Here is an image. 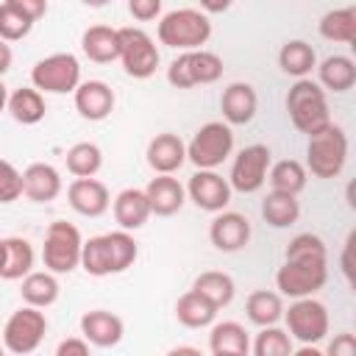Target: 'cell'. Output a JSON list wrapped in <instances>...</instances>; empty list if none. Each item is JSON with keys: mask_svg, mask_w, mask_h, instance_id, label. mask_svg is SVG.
I'll list each match as a JSON object with an SVG mask.
<instances>
[{"mask_svg": "<svg viewBox=\"0 0 356 356\" xmlns=\"http://www.w3.org/2000/svg\"><path fill=\"white\" fill-rule=\"evenodd\" d=\"M81 50L95 64H108L120 58V31L108 25H89L81 36Z\"/></svg>", "mask_w": 356, "mask_h": 356, "instance_id": "d4e9b609", "label": "cell"}, {"mask_svg": "<svg viewBox=\"0 0 356 356\" xmlns=\"http://www.w3.org/2000/svg\"><path fill=\"white\" fill-rule=\"evenodd\" d=\"M128 11H131L134 19L150 22V19H156L161 14V0H131L128 3Z\"/></svg>", "mask_w": 356, "mask_h": 356, "instance_id": "7bdbcfd3", "label": "cell"}, {"mask_svg": "<svg viewBox=\"0 0 356 356\" xmlns=\"http://www.w3.org/2000/svg\"><path fill=\"white\" fill-rule=\"evenodd\" d=\"M117 31H120V61H122L125 75L139 78V81L156 75L161 56H159L156 42L150 39V33L142 28H134V25L117 28Z\"/></svg>", "mask_w": 356, "mask_h": 356, "instance_id": "ba28073f", "label": "cell"}, {"mask_svg": "<svg viewBox=\"0 0 356 356\" xmlns=\"http://www.w3.org/2000/svg\"><path fill=\"white\" fill-rule=\"evenodd\" d=\"M72 100L75 111L89 122H100L114 111V89L106 81H81Z\"/></svg>", "mask_w": 356, "mask_h": 356, "instance_id": "ac0fdd59", "label": "cell"}, {"mask_svg": "<svg viewBox=\"0 0 356 356\" xmlns=\"http://www.w3.org/2000/svg\"><path fill=\"white\" fill-rule=\"evenodd\" d=\"M209 239L222 253H236L250 242V220L239 211H220L209 225Z\"/></svg>", "mask_w": 356, "mask_h": 356, "instance_id": "2e32d148", "label": "cell"}, {"mask_svg": "<svg viewBox=\"0 0 356 356\" xmlns=\"http://www.w3.org/2000/svg\"><path fill=\"white\" fill-rule=\"evenodd\" d=\"M314 70H317V83H320L323 92L331 89V92L342 95V92L353 89V83H356V64L348 56H339V53L328 56Z\"/></svg>", "mask_w": 356, "mask_h": 356, "instance_id": "484cf974", "label": "cell"}, {"mask_svg": "<svg viewBox=\"0 0 356 356\" xmlns=\"http://www.w3.org/2000/svg\"><path fill=\"white\" fill-rule=\"evenodd\" d=\"M145 197H147L150 214H156V217H172L175 211H181V206L186 200V189L172 175H156L145 186Z\"/></svg>", "mask_w": 356, "mask_h": 356, "instance_id": "603a6c76", "label": "cell"}, {"mask_svg": "<svg viewBox=\"0 0 356 356\" xmlns=\"http://www.w3.org/2000/svg\"><path fill=\"white\" fill-rule=\"evenodd\" d=\"M292 356H323V350L317 345H300L292 350Z\"/></svg>", "mask_w": 356, "mask_h": 356, "instance_id": "c3c4849f", "label": "cell"}, {"mask_svg": "<svg viewBox=\"0 0 356 356\" xmlns=\"http://www.w3.org/2000/svg\"><path fill=\"white\" fill-rule=\"evenodd\" d=\"M156 33L164 47L181 53L203 50V44L211 36V19L200 8H172L159 19Z\"/></svg>", "mask_w": 356, "mask_h": 356, "instance_id": "3957f363", "label": "cell"}, {"mask_svg": "<svg viewBox=\"0 0 356 356\" xmlns=\"http://www.w3.org/2000/svg\"><path fill=\"white\" fill-rule=\"evenodd\" d=\"M6 261L0 278L6 281H22L28 273H33V245L22 236H6Z\"/></svg>", "mask_w": 356, "mask_h": 356, "instance_id": "e575fe53", "label": "cell"}, {"mask_svg": "<svg viewBox=\"0 0 356 356\" xmlns=\"http://www.w3.org/2000/svg\"><path fill=\"white\" fill-rule=\"evenodd\" d=\"M189 200L203 209V211H211V214H220L225 211V206L231 203V186H228V178H222L220 172L214 170H197L189 184L184 186Z\"/></svg>", "mask_w": 356, "mask_h": 356, "instance_id": "9a60e30c", "label": "cell"}, {"mask_svg": "<svg viewBox=\"0 0 356 356\" xmlns=\"http://www.w3.org/2000/svg\"><path fill=\"white\" fill-rule=\"evenodd\" d=\"M44 0H6L0 3V42H19L31 33L39 17H44Z\"/></svg>", "mask_w": 356, "mask_h": 356, "instance_id": "5bb4252c", "label": "cell"}, {"mask_svg": "<svg viewBox=\"0 0 356 356\" xmlns=\"http://www.w3.org/2000/svg\"><path fill=\"white\" fill-rule=\"evenodd\" d=\"M284 259H328V250L317 234H298L286 245Z\"/></svg>", "mask_w": 356, "mask_h": 356, "instance_id": "ab89813d", "label": "cell"}, {"mask_svg": "<svg viewBox=\"0 0 356 356\" xmlns=\"http://www.w3.org/2000/svg\"><path fill=\"white\" fill-rule=\"evenodd\" d=\"M64 159H67V170L75 178H95L97 170L103 167V150L95 142H75Z\"/></svg>", "mask_w": 356, "mask_h": 356, "instance_id": "74e56055", "label": "cell"}, {"mask_svg": "<svg viewBox=\"0 0 356 356\" xmlns=\"http://www.w3.org/2000/svg\"><path fill=\"white\" fill-rule=\"evenodd\" d=\"M222 58L211 50H189L181 53L170 67H167V81L175 89H192L203 83H214L222 78Z\"/></svg>", "mask_w": 356, "mask_h": 356, "instance_id": "9c48e42d", "label": "cell"}, {"mask_svg": "<svg viewBox=\"0 0 356 356\" xmlns=\"http://www.w3.org/2000/svg\"><path fill=\"white\" fill-rule=\"evenodd\" d=\"M145 156H147V164H150V170L156 175H172L186 161V145H184V139L178 134L164 131V134H156L147 142Z\"/></svg>", "mask_w": 356, "mask_h": 356, "instance_id": "e0dca14e", "label": "cell"}, {"mask_svg": "<svg viewBox=\"0 0 356 356\" xmlns=\"http://www.w3.org/2000/svg\"><path fill=\"white\" fill-rule=\"evenodd\" d=\"M217 306H211L203 295H197L195 289L184 292L178 300H175V317L181 325L186 328H206V325H214L217 320Z\"/></svg>", "mask_w": 356, "mask_h": 356, "instance_id": "4dcf8cb0", "label": "cell"}, {"mask_svg": "<svg viewBox=\"0 0 356 356\" xmlns=\"http://www.w3.org/2000/svg\"><path fill=\"white\" fill-rule=\"evenodd\" d=\"M81 250H83V236L72 222L56 220L47 225L42 245V261L47 273L53 275L72 273L75 267H81Z\"/></svg>", "mask_w": 356, "mask_h": 356, "instance_id": "5b68a950", "label": "cell"}, {"mask_svg": "<svg viewBox=\"0 0 356 356\" xmlns=\"http://www.w3.org/2000/svg\"><path fill=\"white\" fill-rule=\"evenodd\" d=\"M0 356H6V353H3V348H0Z\"/></svg>", "mask_w": 356, "mask_h": 356, "instance_id": "db71d44e", "label": "cell"}, {"mask_svg": "<svg viewBox=\"0 0 356 356\" xmlns=\"http://www.w3.org/2000/svg\"><path fill=\"white\" fill-rule=\"evenodd\" d=\"M211 356H245V353H211Z\"/></svg>", "mask_w": 356, "mask_h": 356, "instance_id": "f5cc1de1", "label": "cell"}, {"mask_svg": "<svg viewBox=\"0 0 356 356\" xmlns=\"http://www.w3.org/2000/svg\"><path fill=\"white\" fill-rule=\"evenodd\" d=\"M278 67H281V72L292 75L295 81L309 78V72L317 67V53H314V47H312L309 42H303V39H289V42H284L281 50H278Z\"/></svg>", "mask_w": 356, "mask_h": 356, "instance_id": "83f0119b", "label": "cell"}, {"mask_svg": "<svg viewBox=\"0 0 356 356\" xmlns=\"http://www.w3.org/2000/svg\"><path fill=\"white\" fill-rule=\"evenodd\" d=\"M323 356H356V337L350 331L334 334V339L328 342V348L323 350Z\"/></svg>", "mask_w": 356, "mask_h": 356, "instance_id": "b9f144b4", "label": "cell"}, {"mask_svg": "<svg viewBox=\"0 0 356 356\" xmlns=\"http://www.w3.org/2000/svg\"><path fill=\"white\" fill-rule=\"evenodd\" d=\"M19 295L25 300V306H33V309H47L58 300L61 295V286H58V278L47 270H33L22 278V286H19Z\"/></svg>", "mask_w": 356, "mask_h": 356, "instance_id": "4316f807", "label": "cell"}, {"mask_svg": "<svg viewBox=\"0 0 356 356\" xmlns=\"http://www.w3.org/2000/svg\"><path fill=\"white\" fill-rule=\"evenodd\" d=\"M11 61H14V53H11V44L0 42V78L11 70Z\"/></svg>", "mask_w": 356, "mask_h": 356, "instance_id": "f6af8a7d", "label": "cell"}, {"mask_svg": "<svg viewBox=\"0 0 356 356\" xmlns=\"http://www.w3.org/2000/svg\"><path fill=\"white\" fill-rule=\"evenodd\" d=\"M267 181H270L273 192H284V195H295L298 197V192L306 189L309 172L298 159H281V161L270 164Z\"/></svg>", "mask_w": 356, "mask_h": 356, "instance_id": "d590c367", "label": "cell"}, {"mask_svg": "<svg viewBox=\"0 0 356 356\" xmlns=\"http://www.w3.org/2000/svg\"><path fill=\"white\" fill-rule=\"evenodd\" d=\"M67 200H70L72 211H78L83 217H100L111 206L108 186L97 178H75L67 186Z\"/></svg>", "mask_w": 356, "mask_h": 356, "instance_id": "d6986e66", "label": "cell"}, {"mask_svg": "<svg viewBox=\"0 0 356 356\" xmlns=\"http://www.w3.org/2000/svg\"><path fill=\"white\" fill-rule=\"evenodd\" d=\"M192 289L197 292V295H203L211 306H217V309H225L231 300H234V295H236V284H234V278L228 275V273H222V270H206V273H200L195 281H192Z\"/></svg>", "mask_w": 356, "mask_h": 356, "instance_id": "d6a6232c", "label": "cell"}, {"mask_svg": "<svg viewBox=\"0 0 356 356\" xmlns=\"http://www.w3.org/2000/svg\"><path fill=\"white\" fill-rule=\"evenodd\" d=\"M8 114L19 122V125H36L44 120L47 114V103H44V95L36 92L33 86H19L8 95V103H6Z\"/></svg>", "mask_w": 356, "mask_h": 356, "instance_id": "f1b7e54d", "label": "cell"}, {"mask_svg": "<svg viewBox=\"0 0 356 356\" xmlns=\"http://www.w3.org/2000/svg\"><path fill=\"white\" fill-rule=\"evenodd\" d=\"M6 103H8V89H6V83H3V78H0V111L6 108Z\"/></svg>", "mask_w": 356, "mask_h": 356, "instance_id": "681fc988", "label": "cell"}, {"mask_svg": "<svg viewBox=\"0 0 356 356\" xmlns=\"http://www.w3.org/2000/svg\"><path fill=\"white\" fill-rule=\"evenodd\" d=\"M328 281V259H284L275 273L278 295L286 298H312Z\"/></svg>", "mask_w": 356, "mask_h": 356, "instance_id": "8992f818", "label": "cell"}, {"mask_svg": "<svg viewBox=\"0 0 356 356\" xmlns=\"http://www.w3.org/2000/svg\"><path fill=\"white\" fill-rule=\"evenodd\" d=\"M81 334L95 348H114L125 337V323L114 312L92 309V312H86L81 317Z\"/></svg>", "mask_w": 356, "mask_h": 356, "instance_id": "ffe728a7", "label": "cell"}, {"mask_svg": "<svg viewBox=\"0 0 356 356\" xmlns=\"http://www.w3.org/2000/svg\"><path fill=\"white\" fill-rule=\"evenodd\" d=\"M3 261H6V242L0 239V273H3Z\"/></svg>", "mask_w": 356, "mask_h": 356, "instance_id": "816d5d0a", "label": "cell"}, {"mask_svg": "<svg viewBox=\"0 0 356 356\" xmlns=\"http://www.w3.org/2000/svg\"><path fill=\"white\" fill-rule=\"evenodd\" d=\"M261 217L267 225L273 228H289L298 222L300 217V203L295 195H284V192H267V197L261 200Z\"/></svg>", "mask_w": 356, "mask_h": 356, "instance_id": "8d00e7d4", "label": "cell"}, {"mask_svg": "<svg viewBox=\"0 0 356 356\" xmlns=\"http://www.w3.org/2000/svg\"><path fill=\"white\" fill-rule=\"evenodd\" d=\"M348 161V134L339 125H325L306 142V172L314 178H337Z\"/></svg>", "mask_w": 356, "mask_h": 356, "instance_id": "277c9868", "label": "cell"}, {"mask_svg": "<svg viewBox=\"0 0 356 356\" xmlns=\"http://www.w3.org/2000/svg\"><path fill=\"white\" fill-rule=\"evenodd\" d=\"M203 8H206V11H225L228 3H203Z\"/></svg>", "mask_w": 356, "mask_h": 356, "instance_id": "f907efd6", "label": "cell"}, {"mask_svg": "<svg viewBox=\"0 0 356 356\" xmlns=\"http://www.w3.org/2000/svg\"><path fill=\"white\" fill-rule=\"evenodd\" d=\"M273 164V153L267 145H248L234 156L231 164V175H228V186L231 192H242V195H253L267 184V172Z\"/></svg>", "mask_w": 356, "mask_h": 356, "instance_id": "4fadbf2b", "label": "cell"}, {"mask_svg": "<svg viewBox=\"0 0 356 356\" xmlns=\"http://www.w3.org/2000/svg\"><path fill=\"white\" fill-rule=\"evenodd\" d=\"M234 150V131L231 125L211 120L195 131V136L186 145V161H192L197 170H217Z\"/></svg>", "mask_w": 356, "mask_h": 356, "instance_id": "52a82bcc", "label": "cell"}, {"mask_svg": "<svg viewBox=\"0 0 356 356\" xmlns=\"http://www.w3.org/2000/svg\"><path fill=\"white\" fill-rule=\"evenodd\" d=\"M44 334H47V317H44V312L42 309H33V306H22L3 325V348L8 353L28 356V353H33L42 345Z\"/></svg>", "mask_w": 356, "mask_h": 356, "instance_id": "7c38bea8", "label": "cell"}, {"mask_svg": "<svg viewBox=\"0 0 356 356\" xmlns=\"http://www.w3.org/2000/svg\"><path fill=\"white\" fill-rule=\"evenodd\" d=\"M209 348H211V353H245V356H250V337H248L242 323L222 320V323L211 325Z\"/></svg>", "mask_w": 356, "mask_h": 356, "instance_id": "1f68e13d", "label": "cell"}, {"mask_svg": "<svg viewBox=\"0 0 356 356\" xmlns=\"http://www.w3.org/2000/svg\"><path fill=\"white\" fill-rule=\"evenodd\" d=\"M284 103H286V114H289L292 125H295L300 134H306V136H312V134L323 131L325 125H331L328 97H325V92L320 89V83L312 81V78L295 81V83L289 86Z\"/></svg>", "mask_w": 356, "mask_h": 356, "instance_id": "7a4b0ae2", "label": "cell"}, {"mask_svg": "<svg viewBox=\"0 0 356 356\" xmlns=\"http://www.w3.org/2000/svg\"><path fill=\"white\" fill-rule=\"evenodd\" d=\"M53 356H92V353H89V342L83 337H67L58 342Z\"/></svg>", "mask_w": 356, "mask_h": 356, "instance_id": "ee69618b", "label": "cell"}, {"mask_svg": "<svg viewBox=\"0 0 356 356\" xmlns=\"http://www.w3.org/2000/svg\"><path fill=\"white\" fill-rule=\"evenodd\" d=\"M31 83L36 92H50V95H67L75 92L81 83V64L72 53H53L44 56L33 64L31 70Z\"/></svg>", "mask_w": 356, "mask_h": 356, "instance_id": "30bf717a", "label": "cell"}, {"mask_svg": "<svg viewBox=\"0 0 356 356\" xmlns=\"http://www.w3.org/2000/svg\"><path fill=\"white\" fill-rule=\"evenodd\" d=\"M284 323H286V334L292 339H298L300 345H317L328 337V309L325 303L314 300V298H300L295 303H289V309H284Z\"/></svg>", "mask_w": 356, "mask_h": 356, "instance_id": "8fae6325", "label": "cell"}, {"mask_svg": "<svg viewBox=\"0 0 356 356\" xmlns=\"http://www.w3.org/2000/svg\"><path fill=\"white\" fill-rule=\"evenodd\" d=\"M111 211H114V220L120 225V231H139L147 220H150V206H147V197H145V189H122L114 203H111Z\"/></svg>", "mask_w": 356, "mask_h": 356, "instance_id": "cb8c5ba5", "label": "cell"}, {"mask_svg": "<svg viewBox=\"0 0 356 356\" xmlns=\"http://www.w3.org/2000/svg\"><path fill=\"white\" fill-rule=\"evenodd\" d=\"M19 195H22V172L11 161L0 159V203H14Z\"/></svg>", "mask_w": 356, "mask_h": 356, "instance_id": "60d3db41", "label": "cell"}, {"mask_svg": "<svg viewBox=\"0 0 356 356\" xmlns=\"http://www.w3.org/2000/svg\"><path fill=\"white\" fill-rule=\"evenodd\" d=\"M350 242H353V236H348L345 250H342V273H345V278H348V281H350Z\"/></svg>", "mask_w": 356, "mask_h": 356, "instance_id": "7dc6e473", "label": "cell"}, {"mask_svg": "<svg viewBox=\"0 0 356 356\" xmlns=\"http://www.w3.org/2000/svg\"><path fill=\"white\" fill-rule=\"evenodd\" d=\"M164 356H203L197 348H192V345H178V348H170Z\"/></svg>", "mask_w": 356, "mask_h": 356, "instance_id": "bcb514c9", "label": "cell"}, {"mask_svg": "<svg viewBox=\"0 0 356 356\" xmlns=\"http://www.w3.org/2000/svg\"><path fill=\"white\" fill-rule=\"evenodd\" d=\"M317 31L323 39L328 42H342V44H353L356 42V6H345V8H334L325 11L317 22Z\"/></svg>", "mask_w": 356, "mask_h": 356, "instance_id": "836d02e7", "label": "cell"}, {"mask_svg": "<svg viewBox=\"0 0 356 356\" xmlns=\"http://www.w3.org/2000/svg\"><path fill=\"white\" fill-rule=\"evenodd\" d=\"M250 350H253V356H292L295 345H292V337L286 334V328L267 325L256 334V339L250 342Z\"/></svg>", "mask_w": 356, "mask_h": 356, "instance_id": "f35d334b", "label": "cell"}, {"mask_svg": "<svg viewBox=\"0 0 356 356\" xmlns=\"http://www.w3.org/2000/svg\"><path fill=\"white\" fill-rule=\"evenodd\" d=\"M136 256H139V245L128 231H108L89 236L83 242L81 267L95 278H106L134 267Z\"/></svg>", "mask_w": 356, "mask_h": 356, "instance_id": "6da1fadb", "label": "cell"}, {"mask_svg": "<svg viewBox=\"0 0 356 356\" xmlns=\"http://www.w3.org/2000/svg\"><path fill=\"white\" fill-rule=\"evenodd\" d=\"M220 108H222L225 125H248V122L256 117V108H259L256 89H253L250 83H245V81L228 83V86L222 89Z\"/></svg>", "mask_w": 356, "mask_h": 356, "instance_id": "7402d4cb", "label": "cell"}, {"mask_svg": "<svg viewBox=\"0 0 356 356\" xmlns=\"http://www.w3.org/2000/svg\"><path fill=\"white\" fill-rule=\"evenodd\" d=\"M64 184H61V175L53 164L47 161H33L25 167L22 172V195L33 203H50L61 195Z\"/></svg>", "mask_w": 356, "mask_h": 356, "instance_id": "44dd1931", "label": "cell"}, {"mask_svg": "<svg viewBox=\"0 0 356 356\" xmlns=\"http://www.w3.org/2000/svg\"><path fill=\"white\" fill-rule=\"evenodd\" d=\"M245 314L253 325L267 328V325H278L284 320V300L278 292L270 289H256L248 295L245 300Z\"/></svg>", "mask_w": 356, "mask_h": 356, "instance_id": "f546056e", "label": "cell"}]
</instances>
